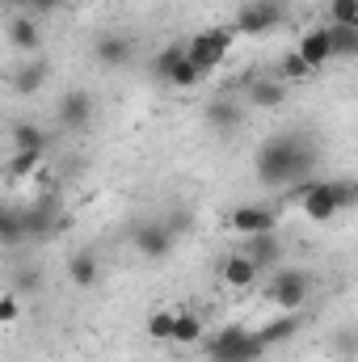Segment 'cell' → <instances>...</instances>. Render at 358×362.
<instances>
[{
	"instance_id": "6da1fadb",
	"label": "cell",
	"mask_w": 358,
	"mask_h": 362,
	"mask_svg": "<svg viewBox=\"0 0 358 362\" xmlns=\"http://www.w3.org/2000/svg\"><path fill=\"white\" fill-rule=\"evenodd\" d=\"M258 177L266 185H291V181H308L316 169V148L304 135H274L258 148Z\"/></svg>"
},
{
	"instance_id": "7a4b0ae2",
	"label": "cell",
	"mask_w": 358,
	"mask_h": 362,
	"mask_svg": "<svg viewBox=\"0 0 358 362\" xmlns=\"http://www.w3.org/2000/svg\"><path fill=\"white\" fill-rule=\"evenodd\" d=\"M291 198L304 206V215L312 223H325V219H337L342 211H350L358 202V185L354 181H304L299 189H291Z\"/></svg>"
},
{
	"instance_id": "3957f363",
	"label": "cell",
	"mask_w": 358,
	"mask_h": 362,
	"mask_svg": "<svg viewBox=\"0 0 358 362\" xmlns=\"http://www.w3.org/2000/svg\"><path fill=\"white\" fill-rule=\"evenodd\" d=\"M262 354H266L262 337L253 329H241V325H228L207 341V358L211 362H258Z\"/></svg>"
},
{
	"instance_id": "277c9868",
	"label": "cell",
	"mask_w": 358,
	"mask_h": 362,
	"mask_svg": "<svg viewBox=\"0 0 358 362\" xmlns=\"http://www.w3.org/2000/svg\"><path fill=\"white\" fill-rule=\"evenodd\" d=\"M232 30H224V25H215V30H202V34H194L190 42H185V59H194L202 72H215L224 59H228V51H232Z\"/></svg>"
},
{
	"instance_id": "5b68a950",
	"label": "cell",
	"mask_w": 358,
	"mask_h": 362,
	"mask_svg": "<svg viewBox=\"0 0 358 362\" xmlns=\"http://www.w3.org/2000/svg\"><path fill=\"white\" fill-rule=\"evenodd\" d=\"M270 299H274V308L299 316L308 308V299H312V278L304 270H278L274 282H270Z\"/></svg>"
},
{
	"instance_id": "8992f818",
	"label": "cell",
	"mask_w": 358,
	"mask_h": 362,
	"mask_svg": "<svg viewBox=\"0 0 358 362\" xmlns=\"http://www.w3.org/2000/svg\"><path fill=\"white\" fill-rule=\"evenodd\" d=\"M282 17H287L282 0H245L241 13H236V34H245V38H262V34H270V30L282 25Z\"/></svg>"
},
{
	"instance_id": "52a82bcc",
	"label": "cell",
	"mask_w": 358,
	"mask_h": 362,
	"mask_svg": "<svg viewBox=\"0 0 358 362\" xmlns=\"http://www.w3.org/2000/svg\"><path fill=\"white\" fill-rule=\"evenodd\" d=\"M131 245H135V253H139L144 262H165V257L173 253L178 236L169 232V223H165V219H152V223H139V228H135Z\"/></svg>"
},
{
	"instance_id": "ba28073f",
	"label": "cell",
	"mask_w": 358,
	"mask_h": 362,
	"mask_svg": "<svg viewBox=\"0 0 358 362\" xmlns=\"http://www.w3.org/2000/svg\"><path fill=\"white\" fill-rule=\"evenodd\" d=\"M228 228L236 236H262V232H274L278 228V211L266 206V202H245L228 215Z\"/></svg>"
},
{
	"instance_id": "9c48e42d",
	"label": "cell",
	"mask_w": 358,
	"mask_h": 362,
	"mask_svg": "<svg viewBox=\"0 0 358 362\" xmlns=\"http://www.w3.org/2000/svg\"><path fill=\"white\" fill-rule=\"evenodd\" d=\"M93 114H97V101H93L89 89L64 93V97H59V110H55V118H59L64 131H89Z\"/></svg>"
},
{
	"instance_id": "30bf717a",
	"label": "cell",
	"mask_w": 358,
	"mask_h": 362,
	"mask_svg": "<svg viewBox=\"0 0 358 362\" xmlns=\"http://www.w3.org/2000/svg\"><path fill=\"white\" fill-rule=\"evenodd\" d=\"M312 72H321L325 64H333V42H329V25H312V30H304L299 34V42L291 47Z\"/></svg>"
},
{
	"instance_id": "8fae6325",
	"label": "cell",
	"mask_w": 358,
	"mask_h": 362,
	"mask_svg": "<svg viewBox=\"0 0 358 362\" xmlns=\"http://www.w3.org/2000/svg\"><path fill=\"white\" fill-rule=\"evenodd\" d=\"M219 278H224V286H232V291H249V286H258V282H262V270H258V262H249V257L236 249V253H228V257H224Z\"/></svg>"
},
{
	"instance_id": "7c38bea8",
	"label": "cell",
	"mask_w": 358,
	"mask_h": 362,
	"mask_svg": "<svg viewBox=\"0 0 358 362\" xmlns=\"http://www.w3.org/2000/svg\"><path fill=\"white\" fill-rule=\"evenodd\" d=\"M8 42H13L21 55H38V47H42L38 17H30V13H13V17H8Z\"/></svg>"
},
{
	"instance_id": "4fadbf2b",
	"label": "cell",
	"mask_w": 358,
	"mask_h": 362,
	"mask_svg": "<svg viewBox=\"0 0 358 362\" xmlns=\"http://www.w3.org/2000/svg\"><path fill=\"white\" fill-rule=\"evenodd\" d=\"M131 55H135V47H131V38H122V34H101V38L93 42V59H97L101 68H127Z\"/></svg>"
},
{
	"instance_id": "5bb4252c",
	"label": "cell",
	"mask_w": 358,
	"mask_h": 362,
	"mask_svg": "<svg viewBox=\"0 0 358 362\" xmlns=\"http://www.w3.org/2000/svg\"><path fill=\"white\" fill-rule=\"evenodd\" d=\"M47 148H51V135H47L42 127H34V122H17V127H13V152L42 160Z\"/></svg>"
},
{
	"instance_id": "9a60e30c",
	"label": "cell",
	"mask_w": 358,
	"mask_h": 362,
	"mask_svg": "<svg viewBox=\"0 0 358 362\" xmlns=\"http://www.w3.org/2000/svg\"><path fill=\"white\" fill-rule=\"evenodd\" d=\"M249 262H258V270L266 274L270 266H278V257H282V245H278V236L274 232H262V236H245V249H241Z\"/></svg>"
},
{
	"instance_id": "2e32d148",
	"label": "cell",
	"mask_w": 358,
	"mask_h": 362,
	"mask_svg": "<svg viewBox=\"0 0 358 362\" xmlns=\"http://www.w3.org/2000/svg\"><path fill=\"white\" fill-rule=\"evenodd\" d=\"M68 282L72 286H81V291H89L101 282V262H97V253L93 249H81V253H72L68 257Z\"/></svg>"
},
{
	"instance_id": "e0dca14e",
	"label": "cell",
	"mask_w": 358,
	"mask_h": 362,
	"mask_svg": "<svg viewBox=\"0 0 358 362\" xmlns=\"http://www.w3.org/2000/svg\"><path fill=\"white\" fill-rule=\"evenodd\" d=\"M47 81H51V64L34 55L30 64H21V68L13 72V93H21V97H34V93L42 89Z\"/></svg>"
},
{
	"instance_id": "ac0fdd59",
	"label": "cell",
	"mask_w": 358,
	"mask_h": 362,
	"mask_svg": "<svg viewBox=\"0 0 358 362\" xmlns=\"http://www.w3.org/2000/svg\"><path fill=\"white\" fill-rule=\"evenodd\" d=\"M202 341V316L190 312V308H173V333H169V346H198Z\"/></svg>"
},
{
	"instance_id": "d6986e66",
	"label": "cell",
	"mask_w": 358,
	"mask_h": 362,
	"mask_svg": "<svg viewBox=\"0 0 358 362\" xmlns=\"http://www.w3.org/2000/svg\"><path fill=\"white\" fill-rule=\"evenodd\" d=\"M287 101V85L278 81V76H258V81H249V105L253 110H278Z\"/></svg>"
},
{
	"instance_id": "ffe728a7",
	"label": "cell",
	"mask_w": 358,
	"mask_h": 362,
	"mask_svg": "<svg viewBox=\"0 0 358 362\" xmlns=\"http://www.w3.org/2000/svg\"><path fill=\"white\" fill-rule=\"evenodd\" d=\"M207 122H211V131L232 135V131L245 122V114H241V105H236V101H211V105H207Z\"/></svg>"
},
{
	"instance_id": "44dd1931",
	"label": "cell",
	"mask_w": 358,
	"mask_h": 362,
	"mask_svg": "<svg viewBox=\"0 0 358 362\" xmlns=\"http://www.w3.org/2000/svg\"><path fill=\"white\" fill-rule=\"evenodd\" d=\"M21 228H25V240H42V236L55 232V211L30 206V211H21Z\"/></svg>"
},
{
	"instance_id": "7402d4cb",
	"label": "cell",
	"mask_w": 358,
	"mask_h": 362,
	"mask_svg": "<svg viewBox=\"0 0 358 362\" xmlns=\"http://www.w3.org/2000/svg\"><path fill=\"white\" fill-rule=\"evenodd\" d=\"M295 329H299V316H291V312H282L278 320H270V325H262L258 329V337H262V346H278V341H291L295 337Z\"/></svg>"
},
{
	"instance_id": "603a6c76",
	"label": "cell",
	"mask_w": 358,
	"mask_h": 362,
	"mask_svg": "<svg viewBox=\"0 0 358 362\" xmlns=\"http://www.w3.org/2000/svg\"><path fill=\"white\" fill-rule=\"evenodd\" d=\"M329 42H333V59H354L358 55V30L354 25H329Z\"/></svg>"
},
{
	"instance_id": "cb8c5ba5",
	"label": "cell",
	"mask_w": 358,
	"mask_h": 362,
	"mask_svg": "<svg viewBox=\"0 0 358 362\" xmlns=\"http://www.w3.org/2000/svg\"><path fill=\"white\" fill-rule=\"evenodd\" d=\"M312 76H316V72H312L295 51L282 55V64H278V81H282V85H304V81H312Z\"/></svg>"
},
{
	"instance_id": "d4e9b609",
	"label": "cell",
	"mask_w": 358,
	"mask_h": 362,
	"mask_svg": "<svg viewBox=\"0 0 358 362\" xmlns=\"http://www.w3.org/2000/svg\"><path fill=\"white\" fill-rule=\"evenodd\" d=\"M181 59H185V42H169V47H165V51H161V55L152 59V76H156V81L165 85V81H169V72L178 68Z\"/></svg>"
},
{
	"instance_id": "484cf974",
	"label": "cell",
	"mask_w": 358,
	"mask_h": 362,
	"mask_svg": "<svg viewBox=\"0 0 358 362\" xmlns=\"http://www.w3.org/2000/svg\"><path fill=\"white\" fill-rule=\"evenodd\" d=\"M202 76H207V72H202L194 59H181L178 68L169 72V81H165V85H169V89H194V85H202Z\"/></svg>"
},
{
	"instance_id": "4316f807",
	"label": "cell",
	"mask_w": 358,
	"mask_h": 362,
	"mask_svg": "<svg viewBox=\"0 0 358 362\" xmlns=\"http://www.w3.org/2000/svg\"><path fill=\"white\" fill-rule=\"evenodd\" d=\"M38 286H42V274H38V266H21V270H13V295H17V299L34 295Z\"/></svg>"
},
{
	"instance_id": "83f0119b",
	"label": "cell",
	"mask_w": 358,
	"mask_h": 362,
	"mask_svg": "<svg viewBox=\"0 0 358 362\" xmlns=\"http://www.w3.org/2000/svg\"><path fill=\"white\" fill-rule=\"evenodd\" d=\"M169 333H173V308H156L148 316V337L152 341H169Z\"/></svg>"
},
{
	"instance_id": "f1b7e54d",
	"label": "cell",
	"mask_w": 358,
	"mask_h": 362,
	"mask_svg": "<svg viewBox=\"0 0 358 362\" xmlns=\"http://www.w3.org/2000/svg\"><path fill=\"white\" fill-rule=\"evenodd\" d=\"M329 25H354L358 30V0H329Z\"/></svg>"
},
{
	"instance_id": "f546056e",
	"label": "cell",
	"mask_w": 358,
	"mask_h": 362,
	"mask_svg": "<svg viewBox=\"0 0 358 362\" xmlns=\"http://www.w3.org/2000/svg\"><path fill=\"white\" fill-rule=\"evenodd\" d=\"M13 320H21V299L13 291H4L0 295V325H13Z\"/></svg>"
},
{
	"instance_id": "4dcf8cb0",
	"label": "cell",
	"mask_w": 358,
	"mask_h": 362,
	"mask_svg": "<svg viewBox=\"0 0 358 362\" xmlns=\"http://www.w3.org/2000/svg\"><path fill=\"white\" fill-rule=\"evenodd\" d=\"M34 156H21V152H13V160H8V177H30L34 173Z\"/></svg>"
},
{
	"instance_id": "1f68e13d",
	"label": "cell",
	"mask_w": 358,
	"mask_h": 362,
	"mask_svg": "<svg viewBox=\"0 0 358 362\" xmlns=\"http://www.w3.org/2000/svg\"><path fill=\"white\" fill-rule=\"evenodd\" d=\"M8 4H13V0H0V8H8Z\"/></svg>"
}]
</instances>
